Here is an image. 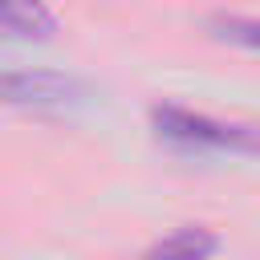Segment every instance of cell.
I'll use <instances>...</instances> for the list:
<instances>
[{
  "label": "cell",
  "mask_w": 260,
  "mask_h": 260,
  "mask_svg": "<svg viewBox=\"0 0 260 260\" xmlns=\"http://www.w3.org/2000/svg\"><path fill=\"white\" fill-rule=\"evenodd\" d=\"M0 32L16 41H49L57 32V16L41 0H0Z\"/></svg>",
  "instance_id": "obj_3"
},
{
  "label": "cell",
  "mask_w": 260,
  "mask_h": 260,
  "mask_svg": "<svg viewBox=\"0 0 260 260\" xmlns=\"http://www.w3.org/2000/svg\"><path fill=\"white\" fill-rule=\"evenodd\" d=\"M0 102L16 110H37V114H65L89 102V85L53 69H4Z\"/></svg>",
  "instance_id": "obj_2"
},
{
  "label": "cell",
  "mask_w": 260,
  "mask_h": 260,
  "mask_svg": "<svg viewBox=\"0 0 260 260\" xmlns=\"http://www.w3.org/2000/svg\"><path fill=\"white\" fill-rule=\"evenodd\" d=\"M207 28L228 41V45H240L248 53H260V16H240V12H215L207 20Z\"/></svg>",
  "instance_id": "obj_5"
},
{
  "label": "cell",
  "mask_w": 260,
  "mask_h": 260,
  "mask_svg": "<svg viewBox=\"0 0 260 260\" xmlns=\"http://www.w3.org/2000/svg\"><path fill=\"white\" fill-rule=\"evenodd\" d=\"M154 134L183 146V150H215V154H256L260 158V126L256 122H219L211 114L187 106H154L150 110Z\"/></svg>",
  "instance_id": "obj_1"
},
{
  "label": "cell",
  "mask_w": 260,
  "mask_h": 260,
  "mask_svg": "<svg viewBox=\"0 0 260 260\" xmlns=\"http://www.w3.org/2000/svg\"><path fill=\"white\" fill-rule=\"evenodd\" d=\"M219 248V236L211 228H179L167 240H158L142 260H211Z\"/></svg>",
  "instance_id": "obj_4"
}]
</instances>
